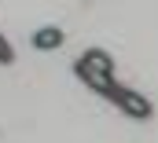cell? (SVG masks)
Returning <instances> with one entry per match:
<instances>
[{
    "mask_svg": "<svg viewBox=\"0 0 158 143\" xmlns=\"http://www.w3.org/2000/svg\"><path fill=\"white\" fill-rule=\"evenodd\" d=\"M74 73H77L92 92H99V96H110L114 84H118L114 81V59L107 51H99V48H88L77 63H74Z\"/></svg>",
    "mask_w": 158,
    "mask_h": 143,
    "instance_id": "obj_1",
    "label": "cell"
},
{
    "mask_svg": "<svg viewBox=\"0 0 158 143\" xmlns=\"http://www.w3.org/2000/svg\"><path fill=\"white\" fill-rule=\"evenodd\" d=\"M107 99H110V103H118V107L125 110L129 117H136V121H143V117H151V114H155V110H151V103H147L140 92H132V88H121V84H114V92H110Z\"/></svg>",
    "mask_w": 158,
    "mask_h": 143,
    "instance_id": "obj_2",
    "label": "cell"
},
{
    "mask_svg": "<svg viewBox=\"0 0 158 143\" xmlns=\"http://www.w3.org/2000/svg\"><path fill=\"white\" fill-rule=\"evenodd\" d=\"M63 30L59 26H40L37 33H33V48L37 51H55V48H63Z\"/></svg>",
    "mask_w": 158,
    "mask_h": 143,
    "instance_id": "obj_3",
    "label": "cell"
},
{
    "mask_svg": "<svg viewBox=\"0 0 158 143\" xmlns=\"http://www.w3.org/2000/svg\"><path fill=\"white\" fill-rule=\"evenodd\" d=\"M0 63H4V66H7V63H15V48L4 40V33H0Z\"/></svg>",
    "mask_w": 158,
    "mask_h": 143,
    "instance_id": "obj_4",
    "label": "cell"
}]
</instances>
